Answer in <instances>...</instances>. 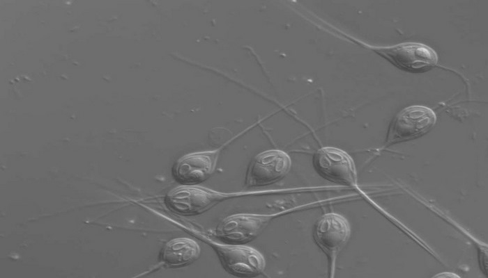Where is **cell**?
Returning a JSON list of instances; mask_svg holds the SVG:
<instances>
[{
    "mask_svg": "<svg viewBox=\"0 0 488 278\" xmlns=\"http://www.w3.org/2000/svg\"><path fill=\"white\" fill-rule=\"evenodd\" d=\"M231 195L193 185H183L171 190L166 195L165 202L174 213L194 215L209 210Z\"/></svg>",
    "mask_w": 488,
    "mask_h": 278,
    "instance_id": "obj_1",
    "label": "cell"
},
{
    "mask_svg": "<svg viewBox=\"0 0 488 278\" xmlns=\"http://www.w3.org/2000/svg\"><path fill=\"white\" fill-rule=\"evenodd\" d=\"M224 269L238 277H253L261 274L266 266L264 256L257 250L243 244L213 242Z\"/></svg>",
    "mask_w": 488,
    "mask_h": 278,
    "instance_id": "obj_2",
    "label": "cell"
},
{
    "mask_svg": "<svg viewBox=\"0 0 488 278\" xmlns=\"http://www.w3.org/2000/svg\"><path fill=\"white\" fill-rule=\"evenodd\" d=\"M434 112L425 106H410L399 111L392 122L387 145L407 141L428 132L435 124Z\"/></svg>",
    "mask_w": 488,
    "mask_h": 278,
    "instance_id": "obj_3",
    "label": "cell"
},
{
    "mask_svg": "<svg viewBox=\"0 0 488 278\" xmlns=\"http://www.w3.org/2000/svg\"><path fill=\"white\" fill-rule=\"evenodd\" d=\"M373 49L395 67L409 72H425L438 62L436 51L421 43L404 42L390 47H373Z\"/></svg>",
    "mask_w": 488,
    "mask_h": 278,
    "instance_id": "obj_4",
    "label": "cell"
},
{
    "mask_svg": "<svg viewBox=\"0 0 488 278\" xmlns=\"http://www.w3.org/2000/svg\"><path fill=\"white\" fill-rule=\"evenodd\" d=\"M350 234L348 220L336 213H326L314 226V239L328 259L330 275L335 271L337 256L347 243Z\"/></svg>",
    "mask_w": 488,
    "mask_h": 278,
    "instance_id": "obj_5",
    "label": "cell"
},
{
    "mask_svg": "<svg viewBox=\"0 0 488 278\" xmlns=\"http://www.w3.org/2000/svg\"><path fill=\"white\" fill-rule=\"evenodd\" d=\"M275 214L237 213L224 218L216 228V236L224 243L244 244L257 238Z\"/></svg>",
    "mask_w": 488,
    "mask_h": 278,
    "instance_id": "obj_6",
    "label": "cell"
},
{
    "mask_svg": "<svg viewBox=\"0 0 488 278\" xmlns=\"http://www.w3.org/2000/svg\"><path fill=\"white\" fill-rule=\"evenodd\" d=\"M313 164L317 173L331 182L349 186H354L357 183L353 160L342 149L322 147L314 155Z\"/></svg>",
    "mask_w": 488,
    "mask_h": 278,
    "instance_id": "obj_7",
    "label": "cell"
},
{
    "mask_svg": "<svg viewBox=\"0 0 488 278\" xmlns=\"http://www.w3.org/2000/svg\"><path fill=\"white\" fill-rule=\"evenodd\" d=\"M291 166L290 156L284 151L270 149L256 155L252 160L245 177L247 187L269 185L282 179Z\"/></svg>",
    "mask_w": 488,
    "mask_h": 278,
    "instance_id": "obj_8",
    "label": "cell"
},
{
    "mask_svg": "<svg viewBox=\"0 0 488 278\" xmlns=\"http://www.w3.org/2000/svg\"><path fill=\"white\" fill-rule=\"evenodd\" d=\"M218 151L199 152L187 154L174 164V179L183 185H196L208 179L217 163Z\"/></svg>",
    "mask_w": 488,
    "mask_h": 278,
    "instance_id": "obj_9",
    "label": "cell"
},
{
    "mask_svg": "<svg viewBox=\"0 0 488 278\" xmlns=\"http://www.w3.org/2000/svg\"><path fill=\"white\" fill-rule=\"evenodd\" d=\"M199 244L189 238H176L168 241L161 252L162 261L169 268L191 264L200 256Z\"/></svg>",
    "mask_w": 488,
    "mask_h": 278,
    "instance_id": "obj_10",
    "label": "cell"
},
{
    "mask_svg": "<svg viewBox=\"0 0 488 278\" xmlns=\"http://www.w3.org/2000/svg\"><path fill=\"white\" fill-rule=\"evenodd\" d=\"M435 277H459L455 274L450 273V272H443L441 274L436 275L434 276Z\"/></svg>",
    "mask_w": 488,
    "mask_h": 278,
    "instance_id": "obj_11",
    "label": "cell"
}]
</instances>
